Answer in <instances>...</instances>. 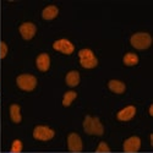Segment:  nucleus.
<instances>
[{
	"mask_svg": "<svg viewBox=\"0 0 153 153\" xmlns=\"http://www.w3.org/2000/svg\"><path fill=\"white\" fill-rule=\"evenodd\" d=\"M124 64L127 66H134L138 62V56L135 53H127L124 55Z\"/></svg>",
	"mask_w": 153,
	"mask_h": 153,
	"instance_id": "nucleus-16",
	"label": "nucleus"
},
{
	"mask_svg": "<svg viewBox=\"0 0 153 153\" xmlns=\"http://www.w3.org/2000/svg\"><path fill=\"white\" fill-rule=\"evenodd\" d=\"M68 147L71 152H80L82 151L83 148V145H82V140L81 137L77 135V134H70L69 137H68Z\"/></svg>",
	"mask_w": 153,
	"mask_h": 153,
	"instance_id": "nucleus-9",
	"label": "nucleus"
},
{
	"mask_svg": "<svg viewBox=\"0 0 153 153\" xmlns=\"http://www.w3.org/2000/svg\"><path fill=\"white\" fill-rule=\"evenodd\" d=\"M36 31H37V27L32 22H25L20 26V33L23 39H26V41L32 39L33 36L36 34Z\"/></svg>",
	"mask_w": 153,
	"mask_h": 153,
	"instance_id": "nucleus-8",
	"label": "nucleus"
},
{
	"mask_svg": "<svg viewBox=\"0 0 153 153\" xmlns=\"http://www.w3.org/2000/svg\"><path fill=\"white\" fill-rule=\"evenodd\" d=\"M6 53H7V47H6V44H5L4 42H0V58L4 59L5 55H6Z\"/></svg>",
	"mask_w": 153,
	"mask_h": 153,
	"instance_id": "nucleus-19",
	"label": "nucleus"
},
{
	"mask_svg": "<svg viewBox=\"0 0 153 153\" xmlns=\"http://www.w3.org/2000/svg\"><path fill=\"white\" fill-rule=\"evenodd\" d=\"M10 118L14 123L21 121V113H20V105L17 104H11L10 107Z\"/></svg>",
	"mask_w": 153,
	"mask_h": 153,
	"instance_id": "nucleus-15",
	"label": "nucleus"
},
{
	"mask_svg": "<svg viewBox=\"0 0 153 153\" xmlns=\"http://www.w3.org/2000/svg\"><path fill=\"white\" fill-rule=\"evenodd\" d=\"M83 129L88 135L100 136L104 132V127H103V125H102V123L99 121V119L97 117L87 115L85 118V121H83Z\"/></svg>",
	"mask_w": 153,
	"mask_h": 153,
	"instance_id": "nucleus-1",
	"label": "nucleus"
},
{
	"mask_svg": "<svg viewBox=\"0 0 153 153\" xmlns=\"http://www.w3.org/2000/svg\"><path fill=\"white\" fill-rule=\"evenodd\" d=\"M65 81L68 83V86L70 87H75V86H77L80 83V74L77 71H70L68 72L66 75V77H65Z\"/></svg>",
	"mask_w": 153,
	"mask_h": 153,
	"instance_id": "nucleus-14",
	"label": "nucleus"
},
{
	"mask_svg": "<svg viewBox=\"0 0 153 153\" xmlns=\"http://www.w3.org/2000/svg\"><path fill=\"white\" fill-rule=\"evenodd\" d=\"M131 45L136 49H140V50H143V49H147L151 43H152V38L148 33H145V32H138V33H135L131 36Z\"/></svg>",
	"mask_w": 153,
	"mask_h": 153,
	"instance_id": "nucleus-2",
	"label": "nucleus"
},
{
	"mask_svg": "<svg viewBox=\"0 0 153 153\" xmlns=\"http://www.w3.org/2000/svg\"><path fill=\"white\" fill-rule=\"evenodd\" d=\"M22 151V142L20 140H15L11 146V153H19Z\"/></svg>",
	"mask_w": 153,
	"mask_h": 153,
	"instance_id": "nucleus-18",
	"label": "nucleus"
},
{
	"mask_svg": "<svg viewBox=\"0 0 153 153\" xmlns=\"http://www.w3.org/2000/svg\"><path fill=\"white\" fill-rule=\"evenodd\" d=\"M109 151H110V149H109L108 145L104 143V142H100L99 146H98V148H97V152H98V153H100V152H109Z\"/></svg>",
	"mask_w": 153,
	"mask_h": 153,
	"instance_id": "nucleus-20",
	"label": "nucleus"
},
{
	"mask_svg": "<svg viewBox=\"0 0 153 153\" xmlns=\"http://www.w3.org/2000/svg\"><path fill=\"white\" fill-rule=\"evenodd\" d=\"M108 87L109 90L114 93H124L125 92V83L121 82V81H118V80H111L109 81L108 83Z\"/></svg>",
	"mask_w": 153,
	"mask_h": 153,
	"instance_id": "nucleus-13",
	"label": "nucleus"
},
{
	"mask_svg": "<svg viewBox=\"0 0 153 153\" xmlns=\"http://www.w3.org/2000/svg\"><path fill=\"white\" fill-rule=\"evenodd\" d=\"M36 64H37V68L39 69L41 71H47L49 69V65H50V58L47 53H42L37 56V60H36Z\"/></svg>",
	"mask_w": 153,
	"mask_h": 153,
	"instance_id": "nucleus-11",
	"label": "nucleus"
},
{
	"mask_svg": "<svg viewBox=\"0 0 153 153\" xmlns=\"http://www.w3.org/2000/svg\"><path fill=\"white\" fill-rule=\"evenodd\" d=\"M135 114H136V108L134 105H127L118 113L117 118L120 121H129L135 117Z\"/></svg>",
	"mask_w": 153,
	"mask_h": 153,
	"instance_id": "nucleus-10",
	"label": "nucleus"
},
{
	"mask_svg": "<svg viewBox=\"0 0 153 153\" xmlns=\"http://www.w3.org/2000/svg\"><path fill=\"white\" fill-rule=\"evenodd\" d=\"M79 56H80V64L83 68L93 69L97 66L98 60L94 56V54L91 49H81L79 52Z\"/></svg>",
	"mask_w": 153,
	"mask_h": 153,
	"instance_id": "nucleus-3",
	"label": "nucleus"
},
{
	"mask_svg": "<svg viewBox=\"0 0 153 153\" xmlns=\"http://www.w3.org/2000/svg\"><path fill=\"white\" fill-rule=\"evenodd\" d=\"M58 12H59V10L55 5H49V6L43 9L42 16H43L44 20H53L58 16Z\"/></svg>",
	"mask_w": 153,
	"mask_h": 153,
	"instance_id": "nucleus-12",
	"label": "nucleus"
},
{
	"mask_svg": "<svg viewBox=\"0 0 153 153\" xmlns=\"http://www.w3.org/2000/svg\"><path fill=\"white\" fill-rule=\"evenodd\" d=\"M54 135H55L54 130L43 125L36 126L33 130V137L36 140H39V141H49V140H52L54 137Z\"/></svg>",
	"mask_w": 153,
	"mask_h": 153,
	"instance_id": "nucleus-5",
	"label": "nucleus"
},
{
	"mask_svg": "<svg viewBox=\"0 0 153 153\" xmlns=\"http://www.w3.org/2000/svg\"><path fill=\"white\" fill-rule=\"evenodd\" d=\"M149 114H151V115L153 114V105H151V108H149Z\"/></svg>",
	"mask_w": 153,
	"mask_h": 153,
	"instance_id": "nucleus-21",
	"label": "nucleus"
},
{
	"mask_svg": "<svg viewBox=\"0 0 153 153\" xmlns=\"http://www.w3.org/2000/svg\"><path fill=\"white\" fill-rule=\"evenodd\" d=\"M140 147H141V140H140V137H137V136H131L127 140H125L124 146H123L124 151L127 153L137 152L140 149Z\"/></svg>",
	"mask_w": 153,
	"mask_h": 153,
	"instance_id": "nucleus-7",
	"label": "nucleus"
},
{
	"mask_svg": "<svg viewBox=\"0 0 153 153\" xmlns=\"http://www.w3.org/2000/svg\"><path fill=\"white\" fill-rule=\"evenodd\" d=\"M77 97V93L74 92V91H69L64 94V98H62V105L64 107H69L72 102L75 100V98Z\"/></svg>",
	"mask_w": 153,
	"mask_h": 153,
	"instance_id": "nucleus-17",
	"label": "nucleus"
},
{
	"mask_svg": "<svg viewBox=\"0 0 153 153\" xmlns=\"http://www.w3.org/2000/svg\"><path fill=\"white\" fill-rule=\"evenodd\" d=\"M17 86L23 91H33L37 86V79L33 75L30 74H22L16 79Z\"/></svg>",
	"mask_w": 153,
	"mask_h": 153,
	"instance_id": "nucleus-4",
	"label": "nucleus"
},
{
	"mask_svg": "<svg viewBox=\"0 0 153 153\" xmlns=\"http://www.w3.org/2000/svg\"><path fill=\"white\" fill-rule=\"evenodd\" d=\"M53 48L55 50H58V52L60 53H64V54H71L74 52V44L69 41V39H58L54 42L53 44Z\"/></svg>",
	"mask_w": 153,
	"mask_h": 153,
	"instance_id": "nucleus-6",
	"label": "nucleus"
}]
</instances>
